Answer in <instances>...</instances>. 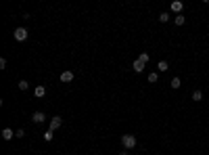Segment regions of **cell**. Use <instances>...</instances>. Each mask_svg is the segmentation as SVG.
Instances as JSON below:
<instances>
[{"label": "cell", "mask_w": 209, "mask_h": 155, "mask_svg": "<svg viewBox=\"0 0 209 155\" xmlns=\"http://www.w3.org/2000/svg\"><path fill=\"white\" fill-rule=\"evenodd\" d=\"M121 145H124L125 151L134 149L136 147V136H134V134H124V136H121Z\"/></svg>", "instance_id": "6da1fadb"}, {"label": "cell", "mask_w": 209, "mask_h": 155, "mask_svg": "<svg viewBox=\"0 0 209 155\" xmlns=\"http://www.w3.org/2000/svg\"><path fill=\"white\" fill-rule=\"evenodd\" d=\"M27 29L25 28H17L15 29V40H19V42H23V40H27Z\"/></svg>", "instance_id": "7a4b0ae2"}, {"label": "cell", "mask_w": 209, "mask_h": 155, "mask_svg": "<svg viewBox=\"0 0 209 155\" xmlns=\"http://www.w3.org/2000/svg\"><path fill=\"white\" fill-rule=\"evenodd\" d=\"M63 126V118L61 115H55V118H50V130L55 132L56 128H61Z\"/></svg>", "instance_id": "3957f363"}, {"label": "cell", "mask_w": 209, "mask_h": 155, "mask_svg": "<svg viewBox=\"0 0 209 155\" xmlns=\"http://www.w3.org/2000/svg\"><path fill=\"white\" fill-rule=\"evenodd\" d=\"M169 8H172L176 15H182V8H184V4H182L180 0H176V2H172V7H169Z\"/></svg>", "instance_id": "277c9868"}, {"label": "cell", "mask_w": 209, "mask_h": 155, "mask_svg": "<svg viewBox=\"0 0 209 155\" xmlns=\"http://www.w3.org/2000/svg\"><path fill=\"white\" fill-rule=\"evenodd\" d=\"M144 67H146V65L142 63V61H138V59H136V61L132 63V69L136 71V73H142V71H144Z\"/></svg>", "instance_id": "5b68a950"}, {"label": "cell", "mask_w": 209, "mask_h": 155, "mask_svg": "<svg viewBox=\"0 0 209 155\" xmlns=\"http://www.w3.org/2000/svg\"><path fill=\"white\" fill-rule=\"evenodd\" d=\"M32 120H34L36 124H42V122H46V115H44L42 111H36L34 115H32Z\"/></svg>", "instance_id": "8992f818"}, {"label": "cell", "mask_w": 209, "mask_h": 155, "mask_svg": "<svg viewBox=\"0 0 209 155\" xmlns=\"http://www.w3.org/2000/svg\"><path fill=\"white\" fill-rule=\"evenodd\" d=\"M13 136H15V132L11 128H4V130H2V138H4V141H11Z\"/></svg>", "instance_id": "52a82bcc"}, {"label": "cell", "mask_w": 209, "mask_h": 155, "mask_svg": "<svg viewBox=\"0 0 209 155\" xmlns=\"http://www.w3.org/2000/svg\"><path fill=\"white\" fill-rule=\"evenodd\" d=\"M73 80V71H63L61 73V82H71Z\"/></svg>", "instance_id": "ba28073f"}, {"label": "cell", "mask_w": 209, "mask_h": 155, "mask_svg": "<svg viewBox=\"0 0 209 155\" xmlns=\"http://www.w3.org/2000/svg\"><path fill=\"white\" fill-rule=\"evenodd\" d=\"M34 94H36V97H38V99H42V97L46 94V88H44V86H38V88H36V90H34Z\"/></svg>", "instance_id": "9c48e42d"}, {"label": "cell", "mask_w": 209, "mask_h": 155, "mask_svg": "<svg viewBox=\"0 0 209 155\" xmlns=\"http://www.w3.org/2000/svg\"><path fill=\"white\" fill-rule=\"evenodd\" d=\"M157 69H159V71H167V69H169L167 61H159V63H157Z\"/></svg>", "instance_id": "30bf717a"}, {"label": "cell", "mask_w": 209, "mask_h": 155, "mask_svg": "<svg viewBox=\"0 0 209 155\" xmlns=\"http://www.w3.org/2000/svg\"><path fill=\"white\" fill-rule=\"evenodd\" d=\"M184 21H186V19H184L182 15H176V17H174V23L178 25V28H180V25H184Z\"/></svg>", "instance_id": "8fae6325"}, {"label": "cell", "mask_w": 209, "mask_h": 155, "mask_svg": "<svg viewBox=\"0 0 209 155\" xmlns=\"http://www.w3.org/2000/svg\"><path fill=\"white\" fill-rule=\"evenodd\" d=\"M157 80H159V73H157V71H153V73H148V82H151V84H155Z\"/></svg>", "instance_id": "7c38bea8"}, {"label": "cell", "mask_w": 209, "mask_h": 155, "mask_svg": "<svg viewBox=\"0 0 209 155\" xmlns=\"http://www.w3.org/2000/svg\"><path fill=\"white\" fill-rule=\"evenodd\" d=\"M19 88H21V90H27L29 82H27V80H19Z\"/></svg>", "instance_id": "4fadbf2b"}, {"label": "cell", "mask_w": 209, "mask_h": 155, "mask_svg": "<svg viewBox=\"0 0 209 155\" xmlns=\"http://www.w3.org/2000/svg\"><path fill=\"white\" fill-rule=\"evenodd\" d=\"M52 138H55V132H52V130H48V132L44 134V141H46V142H50Z\"/></svg>", "instance_id": "5bb4252c"}, {"label": "cell", "mask_w": 209, "mask_h": 155, "mask_svg": "<svg viewBox=\"0 0 209 155\" xmlns=\"http://www.w3.org/2000/svg\"><path fill=\"white\" fill-rule=\"evenodd\" d=\"M159 21L161 23H167V21H169V13H161L159 15Z\"/></svg>", "instance_id": "9a60e30c"}, {"label": "cell", "mask_w": 209, "mask_h": 155, "mask_svg": "<svg viewBox=\"0 0 209 155\" xmlns=\"http://www.w3.org/2000/svg\"><path fill=\"white\" fill-rule=\"evenodd\" d=\"M203 99V92L201 90H195L192 92V101H201Z\"/></svg>", "instance_id": "2e32d148"}, {"label": "cell", "mask_w": 209, "mask_h": 155, "mask_svg": "<svg viewBox=\"0 0 209 155\" xmlns=\"http://www.w3.org/2000/svg\"><path fill=\"white\" fill-rule=\"evenodd\" d=\"M138 61H142V63L146 65V63H148V55H146V52H142V55L138 57Z\"/></svg>", "instance_id": "e0dca14e"}, {"label": "cell", "mask_w": 209, "mask_h": 155, "mask_svg": "<svg viewBox=\"0 0 209 155\" xmlns=\"http://www.w3.org/2000/svg\"><path fill=\"white\" fill-rule=\"evenodd\" d=\"M172 88H180V78H174V80H172Z\"/></svg>", "instance_id": "ac0fdd59"}, {"label": "cell", "mask_w": 209, "mask_h": 155, "mask_svg": "<svg viewBox=\"0 0 209 155\" xmlns=\"http://www.w3.org/2000/svg\"><path fill=\"white\" fill-rule=\"evenodd\" d=\"M15 136H17V138H23V136H25V130H17Z\"/></svg>", "instance_id": "d6986e66"}, {"label": "cell", "mask_w": 209, "mask_h": 155, "mask_svg": "<svg viewBox=\"0 0 209 155\" xmlns=\"http://www.w3.org/2000/svg\"><path fill=\"white\" fill-rule=\"evenodd\" d=\"M0 69H7V59H0Z\"/></svg>", "instance_id": "ffe728a7"}]
</instances>
